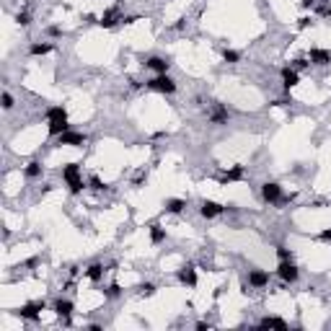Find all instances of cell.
I'll list each match as a JSON object with an SVG mask.
<instances>
[{"label":"cell","instance_id":"e0dca14e","mask_svg":"<svg viewBox=\"0 0 331 331\" xmlns=\"http://www.w3.org/2000/svg\"><path fill=\"white\" fill-rule=\"evenodd\" d=\"M42 174H44V166H42L39 160H31V163H26L24 176H26L29 181H34V179H42Z\"/></svg>","mask_w":331,"mask_h":331},{"label":"cell","instance_id":"4fadbf2b","mask_svg":"<svg viewBox=\"0 0 331 331\" xmlns=\"http://www.w3.org/2000/svg\"><path fill=\"white\" fill-rule=\"evenodd\" d=\"M298 83H300V72H298L295 67H282V88L287 91V94H290V91L295 88Z\"/></svg>","mask_w":331,"mask_h":331},{"label":"cell","instance_id":"d6a6232c","mask_svg":"<svg viewBox=\"0 0 331 331\" xmlns=\"http://www.w3.org/2000/svg\"><path fill=\"white\" fill-rule=\"evenodd\" d=\"M316 3H318V0H300V8H303V11H308V8H313Z\"/></svg>","mask_w":331,"mask_h":331},{"label":"cell","instance_id":"cb8c5ba5","mask_svg":"<svg viewBox=\"0 0 331 331\" xmlns=\"http://www.w3.org/2000/svg\"><path fill=\"white\" fill-rule=\"evenodd\" d=\"M137 295H140V298H153V295H155V285H153V282H142V285L137 287Z\"/></svg>","mask_w":331,"mask_h":331},{"label":"cell","instance_id":"3957f363","mask_svg":"<svg viewBox=\"0 0 331 331\" xmlns=\"http://www.w3.org/2000/svg\"><path fill=\"white\" fill-rule=\"evenodd\" d=\"M148 88L150 91H155V94H176V80L169 75V72H160V75H155V78H150L148 80Z\"/></svg>","mask_w":331,"mask_h":331},{"label":"cell","instance_id":"f1b7e54d","mask_svg":"<svg viewBox=\"0 0 331 331\" xmlns=\"http://www.w3.org/2000/svg\"><path fill=\"white\" fill-rule=\"evenodd\" d=\"M88 187H91V189H94V192H104V189H106V184H104V181H101L99 176H91V181H88Z\"/></svg>","mask_w":331,"mask_h":331},{"label":"cell","instance_id":"7a4b0ae2","mask_svg":"<svg viewBox=\"0 0 331 331\" xmlns=\"http://www.w3.org/2000/svg\"><path fill=\"white\" fill-rule=\"evenodd\" d=\"M60 174H62V181L67 184L70 194H80L88 187V184L83 181V174H80V163H65Z\"/></svg>","mask_w":331,"mask_h":331},{"label":"cell","instance_id":"7402d4cb","mask_svg":"<svg viewBox=\"0 0 331 331\" xmlns=\"http://www.w3.org/2000/svg\"><path fill=\"white\" fill-rule=\"evenodd\" d=\"M117 21H122V18L117 16V11H106V13L101 16L99 26H104V29H114V26H117Z\"/></svg>","mask_w":331,"mask_h":331},{"label":"cell","instance_id":"603a6c76","mask_svg":"<svg viewBox=\"0 0 331 331\" xmlns=\"http://www.w3.org/2000/svg\"><path fill=\"white\" fill-rule=\"evenodd\" d=\"M163 241H166V228L158 225V223H153V225H150V243L158 246V243H163Z\"/></svg>","mask_w":331,"mask_h":331},{"label":"cell","instance_id":"f546056e","mask_svg":"<svg viewBox=\"0 0 331 331\" xmlns=\"http://www.w3.org/2000/svg\"><path fill=\"white\" fill-rule=\"evenodd\" d=\"M13 106H16V101H13V96L6 91V94H3V109H6V112H11Z\"/></svg>","mask_w":331,"mask_h":331},{"label":"cell","instance_id":"277c9868","mask_svg":"<svg viewBox=\"0 0 331 331\" xmlns=\"http://www.w3.org/2000/svg\"><path fill=\"white\" fill-rule=\"evenodd\" d=\"M262 199L267 202V205H282V202H287L282 197V187L277 181H267L262 184Z\"/></svg>","mask_w":331,"mask_h":331},{"label":"cell","instance_id":"d590c367","mask_svg":"<svg viewBox=\"0 0 331 331\" xmlns=\"http://www.w3.org/2000/svg\"><path fill=\"white\" fill-rule=\"evenodd\" d=\"M318 238H321V241H331V230H321Z\"/></svg>","mask_w":331,"mask_h":331},{"label":"cell","instance_id":"4316f807","mask_svg":"<svg viewBox=\"0 0 331 331\" xmlns=\"http://www.w3.org/2000/svg\"><path fill=\"white\" fill-rule=\"evenodd\" d=\"M16 24L24 26V29L31 26V13H29V11H18V13H16Z\"/></svg>","mask_w":331,"mask_h":331},{"label":"cell","instance_id":"52a82bcc","mask_svg":"<svg viewBox=\"0 0 331 331\" xmlns=\"http://www.w3.org/2000/svg\"><path fill=\"white\" fill-rule=\"evenodd\" d=\"M44 310V300H36V303H26L16 310V316L18 318H24V321H36L39 318V313Z\"/></svg>","mask_w":331,"mask_h":331},{"label":"cell","instance_id":"5bb4252c","mask_svg":"<svg viewBox=\"0 0 331 331\" xmlns=\"http://www.w3.org/2000/svg\"><path fill=\"white\" fill-rule=\"evenodd\" d=\"M228 109L223 106V104H212V109H210V114H207V119H210V124H228Z\"/></svg>","mask_w":331,"mask_h":331},{"label":"cell","instance_id":"83f0119b","mask_svg":"<svg viewBox=\"0 0 331 331\" xmlns=\"http://www.w3.org/2000/svg\"><path fill=\"white\" fill-rule=\"evenodd\" d=\"M277 259L280 262H292V251L287 246H277Z\"/></svg>","mask_w":331,"mask_h":331},{"label":"cell","instance_id":"d4e9b609","mask_svg":"<svg viewBox=\"0 0 331 331\" xmlns=\"http://www.w3.org/2000/svg\"><path fill=\"white\" fill-rule=\"evenodd\" d=\"M223 60L228 65H235V62H241V52H235V49H223Z\"/></svg>","mask_w":331,"mask_h":331},{"label":"cell","instance_id":"30bf717a","mask_svg":"<svg viewBox=\"0 0 331 331\" xmlns=\"http://www.w3.org/2000/svg\"><path fill=\"white\" fill-rule=\"evenodd\" d=\"M176 277L181 285H187V287H197V269L194 264H184L179 272H176Z\"/></svg>","mask_w":331,"mask_h":331},{"label":"cell","instance_id":"ba28073f","mask_svg":"<svg viewBox=\"0 0 331 331\" xmlns=\"http://www.w3.org/2000/svg\"><path fill=\"white\" fill-rule=\"evenodd\" d=\"M142 65L148 67V70H153L155 75H160V72H169V67H171V62L166 60V57H160V54H150V57L145 60Z\"/></svg>","mask_w":331,"mask_h":331},{"label":"cell","instance_id":"8fae6325","mask_svg":"<svg viewBox=\"0 0 331 331\" xmlns=\"http://www.w3.org/2000/svg\"><path fill=\"white\" fill-rule=\"evenodd\" d=\"M249 285L254 290H264L269 285V272H264V269H249Z\"/></svg>","mask_w":331,"mask_h":331},{"label":"cell","instance_id":"2e32d148","mask_svg":"<svg viewBox=\"0 0 331 331\" xmlns=\"http://www.w3.org/2000/svg\"><path fill=\"white\" fill-rule=\"evenodd\" d=\"M163 207H166V212H171V215H181L184 207H187V199L171 197V199H166V202H163Z\"/></svg>","mask_w":331,"mask_h":331},{"label":"cell","instance_id":"ffe728a7","mask_svg":"<svg viewBox=\"0 0 331 331\" xmlns=\"http://www.w3.org/2000/svg\"><path fill=\"white\" fill-rule=\"evenodd\" d=\"M243 174H246V171H243V166H233L230 171H225V174H223V179H220V181H223V184H230V181H241V179H243Z\"/></svg>","mask_w":331,"mask_h":331},{"label":"cell","instance_id":"484cf974","mask_svg":"<svg viewBox=\"0 0 331 331\" xmlns=\"http://www.w3.org/2000/svg\"><path fill=\"white\" fill-rule=\"evenodd\" d=\"M104 295H106V298H109V300H117V298H119V295H122V287H119V285H117V282H112V285H109V287H106V290H104Z\"/></svg>","mask_w":331,"mask_h":331},{"label":"cell","instance_id":"9c48e42d","mask_svg":"<svg viewBox=\"0 0 331 331\" xmlns=\"http://www.w3.org/2000/svg\"><path fill=\"white\" fill-rule=\"evenodd\" d=\"M223 212H225V207L220 205V202H215V199H205V202H202V207H199V215L207 217V220H212V217H217V215H223Z\"/></svg>","mask_w":331,"mask_h":331},{"label":"cell","instance_id":"4dcf8cb0","mask_svg":"<svg viewBox=\"0 0 331 331\" xmlns=\"http://www.w3.org/2000/svg\"><path fill=\"white\" fill-rule=\"evenodd\" d=\"M308 65H310V62H308V57H298V60H295V65H292V67H295V70L300 72V70H305Z\"/></svg>","mask_w":331,"mask_h":331},{"label":"cell","instance_id":"5b68a950","mask_svg":"<svg viewBox=\"0 0 331 331\" xmlns=\"http://www.w3.org/2000/svg\"><path fill=\"white\" fill-rule=\"evenodd\" d=\"M52 310L60 316V321H62L65 326H70V318H72V310H75V303L67 300V298H57V300L52 303Z\"/></svg>","mask_w":331,"mask_h":331},{"label":"cell","instance_id":"8992f818","mask_svg":"<svg viewBox=\"0 0 331 331\" xmlns=\"http://www.w3.org/2000/svg\"><path fill=\"white\" fill-rule=\"evenodd\" d=\"M277 274H280V280L287 282V285H295L300 280V269L295 267V262H280Z\"/></svg>","mask_w":331,"mask_h":331},{"label":"cell","instance_id":"44dd1931","mask_svg":"<svg viewBox=\"0 0 331 331\" xmlns=\"http://www.w3.org/2000/svg\"><path fill=\"white\" fill-rule=\"evenodd\" d=\"M259 326H264V328H287V321H282V318H277V316H264L262 321H259Z\"/></svg>","mask_w":331,"mask_h":331},{"label":"cell","instance_id":"9a60e30c","mask_svg":"<svg viewBox=\"0 0 331 331\" xmlns=\"http://www.w3.org/2000/svg\"><path fill=\"white\" fill-rule=\"evenodd\" d=\"M308 60H310V65H331V52L328 49H321V47H313L308 52Z\"/></svg>","mask_w":331,"mask_h":331},{"label":"cell","instance_id":"6da1fadb","mask_svg":"<svg viewBox=\"0 0 331 331\" xmlns=\"http://www.w3.org/2000/svg\"><path fill=\"white\" fill-rule=\"evenodd\" d=\"M67 130H70V124H67V112L65 109L62 106L47 109V132H49V137H60Z\"/></svg>","mask_w":331,"mask_h":331},{"label":"cell","instance_id":"e575fe53","mask_svg":"<svg viewBox=\"0 0 331 331\" xmlns=\"http://www.w3.org/2000/svg\"><path fill=\"white\" fill-rule=\"evenodd\" d=\"M318 11H321V16H323V18H331V6H321Z\"/></svg>","mask_w":331,"mask_h":331},{"label":"cell","instance_id":"d6986e66","mask_svg":"<svg viewBox=\"0 0 331 331\" xmlns=\"http://www.w3.org/2000/svg\"><path fill=\"white\" fill-rule=\"evenodd\" d=\"M54 47L49 44V42H34L31 47H29V54L31 57H42V54H49Z\"/></svg>","mask_w":331,"mask_h":331},{"label":"cell","instance_id":"ac0fdd59","mask_svg":"<svg viewBox=\"0 0 331 331\" xmlns=\"http://www.w3.org/2000/svg\"><path fill=\"white\" fill-rule=\"evenodd\" d=\"M104 272H106V267H104V264H99V262H94V264H91V267L86 269V277H88L91 282H101Z\"/></svg>","mask_w":331,"mask_h":331},{"label":"cell","instance_id":"836d02e7","mask_svg":"<svg viewBox=\"0 0 331 331\" xmlns=\"http://www.w3.org/2000/svg\"><path fill=\"white\" fill-rule=\"evenodd\" d=\"M47 34H49V36H60L62 29H60V26H47Z\"/></svg>","mask_w":331,"mask_h":331},{"label":"cell","instance_id":"1f68e13d","mask_svg":"<svg viewBox=\"0 0 331 331\" xmlns=\"http://www.w3.org/2000/svg\"><path fill=\"white\" fill-rule=\"evenodd\" d=\"M308 26H313V21H310V16H303L298 21V29H308Z\"/></svg>","mask_w":331,"mask_h":331},{"label":"cell","instance_id":"7c38bea8","mask_svg":"<svg viewBox=\"0 0 331 331\" xmlns=\"http://www.w3.org/2000/svg\"><path fill=\"white\" fill-rule=\"evenodd\" d=\"M57 142H60V145H70V148H83L86 135H83V132H72V130H67V132H62V135L57 137Z\"/></svg>","mask_w":331,"mask_h":331}]
</instances>
